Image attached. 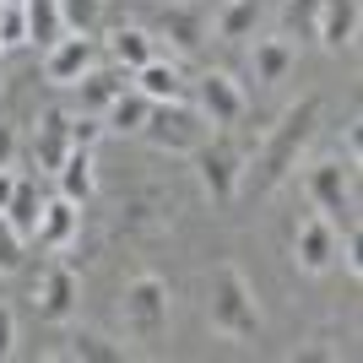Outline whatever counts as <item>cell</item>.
<instances>
[{"label": "cell", "mask_w": 363, "mask_h": 363, "mask_svg": "<svg viewBox=\"0 0 363 363\" xmlns=\"http://www.w3.org/2000/svg\"><path fill=\"white\" fill-rule=\"evenodd\" d=\"M65 358H82V363H120V347H114V342H104L98 331H76L71 347H65Z\"/></svg>", "instance_id": "cb8c5ba5"}, {"label": "cell", "mask_w": 363, "mask_h": 363, "mask_svg": "<svg viewBox=\"0 0 363 363\" xmlns=\"http://www.w3.org/2000/svg\"><path fill=\"white\" fill-rule=\"evenodd\" d=\"M196 174H201V190L212 196V206H228V201L239 196V184H244V147L228 136V130L212 136L196 152Z\"/></svg>", "instance_id": "277c9868"}, {"label": "cell", "mask_w": 363, "mask_h": 363, "mask_svg": "<svg viewBox=\"0 0 363 363\" xmlns=\"http://www.w3.org/2000/svg\"><path fill=\"white\" fill-rule=\"evenodd\" d=\"M0 44H28V16H22V6H0Z\"/></svg>", "instance_id": "4316f807"}, {"label": "cell", "mask_w": 363, "mask_h": 363, "mask_svg": "<svg viewBox=\"0 0 363 363\" xmlns=\"http://www.w3.org/2000/svg\"><path fill=\"white\" fill-rule=\"evenodd\" d=\"M201 130H206V120H201V108H190L184 98H174V104H152L147 125H141V136H147L152 147H163V152L201 147Z\"/></svg>", "instance_id": "5b68a950"}, {"label": "cell", "mask_w": 363, "mask_h": 363, "mask_svg": "<svg viewBox=\"0 0 363 363\" xmlns=\"http://www.w3.org/2000/svg\"><path fill=\"white\" fill-rule=\"evenodd\" d=\"M315 38L325 49H347L358 38V0H320L315 11Z\"/></svg>", "instance_id": "4fadbf2b"}, {"label": "cell", "mask_w": 363, "mask_h": 363, "mask_svg": "<svg viewBox=\"0 0 363 363\" xmlns=\"http://www.w3.org/2000/svg\"><path fill=\"white\" fill-rule=\"evenodd\" d=\"M22 233H16L11 223H6V212H0V277H11V272H22V260H28V250H22Z\"/></svg>", "instance_id": "484cf974"}, {"label": "cell", "mask_w": 363, "mask_h": 363, "mask_svg": "<svg viewBox=\"0 0 363 363\" xmlns=\"http://www.w3.org/2000/svg\"><path fill=\"white\" fill-rule=\"evenodd\" d=\"M108 55H114V65H125V71L136 76L141 65L157 55V38H152L147 28H114L108 33Z\"/></svg>", "instance_id": "d6986e66"}, {"label": "cell", "mask_w": 363, "mask_h": 363, "mask_svg": "<svg viewBox=\"0 0 363 363\" xmlns=\"http://www.w3.org/2000/svg\"><path fill=\"white\" fill-rule=\"evenodd\" d=\"M336 250H342V239H336V223L325 212L303 217V223L293 228V260H298V272H309V277L331 272V266H336Z\"/></svg>", "instance_id": "ba28073f"}, {"label": "cell", "mask_w": 363, "mask_h": 363, "mask_svg": "<svg viewBox=\"0 0 363 363\" xmlns=\"http://www.w3.org/2000/svg\"><path fill=\"white\" fill-rule=\"evenodd\" d=\"M22 16H28V44H60L65 38V16L60 0H22Z\"/></svg>", "instance_id": "ffe728a7"}, {"label": "cell", "mask_w": 363, "mask_h": 363, "mask_svg": "<svg viewBox=\"0 0 363 363\" xmlns=\"http://www.w3.org/2000/svg\"><path fill=\"white\" fill-rule=\"evenodd\" d=\"M65 152H71V114L65 108H44V120H38V141H33V163L55 174L65 163Z\"/></svg>", "instance_id": "7c38bea8"}, {"label": "cell", "mask_w": 363, "mask_h": 363, "mask_svg": "<svg viewBox=\"0 0 363 363\" xmlns=\"http://www.w3.org/2000/svg\"><path fill=\"white\" fill-rule=\"evenodd\" d=\"M11 190H16V174H11V163L0 168V212H6V201H11Z\"/></svg>", "instance_id": "1f68e13d"}, {"label": "cell", "mask_w": 363, "mask_h": 363, "mask_svg": "<svg viewBox=\"0 0 363 363\" xmlns=\"http://www.w3.org/2000/svg\"><path fill=\"white\" fill-rule=\"evenodd\" d=\"M76 298H82L76 272H71V266H49V272H44V288H38V298H33V303H38V315H44V320L60 325V320H71Z\"/></svg>", "instance_id": "8fae6325"}, {"label": "cell", "mask_w": 363, "mask_h": 363, "mask_svg": "<svg viewBox=\"0 0 363 363\" xmlns=\"http://www.w3.org/2000/svg\"><path fill=\"white\" fill-rule=\"evenodd\" d=\"M298 65V49H293V38H255V49H250V71H255V82H282V76Z\"/></svg>", "instance_id": "e0dca14e"}, {"label": "cell", "mask_w": 363, "mask_h": 363, "mask_svg": "<svg viewBox=\"0 0 363 363\" xmlns=\"http://www.w3.org/2000/svg\"><path fill=\"white\" fill-rule=\"evenodd\" d=\"M120 315H125V331L136 336V342H157L168 331V282L157 272H136L125 282Z\"/></svg>", "instance_id": "3957f363"}, {"label": "cell", "mask_w": 363, "mask_h": 363, "mask_svg": "<svg viewBox=\"0 0 363 363\" xmlns=\"http://www.w3.org/2000/svg\"><path fill=\"white\" fill-rule=\"evenodd\" d=\"M76 223H82V206L76 201H44V217H38V233L33 239L44 244V250H60V244L76 239Z\"/></svg>", "instance_id": "ac0fdd59"}, {"label": "cell", "mask_w": 363, "mask_h": 363, "mask_svg": "<svg viewBox=\"0 0 363 363\" xmlns=\"http://www.w3.org/2000/svg\"><path fill=\"white\" fill-rule=\"evenodd\" d=\"M92 65H98V38H92V33H65L60 44H49L44 76L55 82V87H76Z\"/></svg>", "instance_id": "9c48e42d"}, {"label": "cell", "mask_w": 363, "mask_h": 363, "mask_svg": "<svg viewBox=\"0 0 363 363\" xmlns=\"http://www.w3.org/2000/svg\"><path fill=\"white\" fill-rule=\"evenodd\" d=\"M352 174H358V168L336 163V157H320V163L303 168L309 196H315V206L331 217V223H352Z\"/></svg>", "instance_id": "8992f818"}, {"label": "cell", "mask_w": 363, "mask_h": 363, "mask_svg": "<svg viewBox=\"0 0 363 363\" xmlns=\"http://www.w3.org/2000/svg\"><path fill=\"white\" fill-rule=\"evenodd\" d=\"M260 22V0H228L223 16H217V38H228V44H244L250 33H255Z\"/></svg>", "instance_id": "603a6c76"}, {"label": "cell", "mask_w": 363, "mask_h": 363, "mask_svg": "<svg viewBox=\"0 0 363 363\" xmlns=\"http://www.w3.org/2000/svg\"><path fill=\"white\" fill-rule=\"evenodd\" d=\"M55 179H60V196L76 201V206H87L98 196V174H92V147H71L65 152V163L55 168Z\"/></svg>", "instance_id": "9a60e30c"}, {"label": "cell", "mask_w": 363, "mask_h": 363, "mask_svg": "<svg viewBox=\"0 0 363 363\" xmlns=\"http://www.w3.org/2000/svg\"><path fill=\"white\" fill-rule=\"evenodd\" d=\"M157 33H163V38L179 49V55L201 49V38H206V6H201V0H190V6H163Z\"/></svg>", "instance_id": "30bf717a"}, {"label": "cell", "mask_w": 363, "mask_h": 363, "mask_svg": "<svg viewBox=\"0 0 363 363\" xmlns=\"http://www.w3.org/2000/svg\"><path fill=\"white\" fill-rule=\"evenodd\" d=\"M0 49H6V44H0Z\"/></svg>", "instance_id": "836d02e7"}, {"label": "cell", "mask_w": 363, "mask_h": 363, "mask_svg": "<svg viewBox=\"0 0 363 363\" xmlns=\"http://www.w3.org/2000/svg\"><path fill=\"white\" fill-rule=\"evenodd\" d=\"M76 87H82V114H104V108L130 87V71H125V65H92Z\"/></svg>", "instance_id": "5bb4252c"}, {"label": "cell", "mask_w": 363, "mask_h": 363, "mask_svg": "<svg viewBox=\"0 0 363 363\" xmlns=\"http://www.w3.org/2000/svg\"><path fill=\"white\" fill-rule=\"evenodd\" d=\"M196 108H201V120H206V125H217V130H233V125L244 120L250 98H244V87H239L228 71H206V76L196 82Z\"/></svg>", "instance_id": "52a82bcc"}, {"label": "cell", "mask_w": 363, "mask_h": 363, "mask_svg": "<svg viewBox=\"0 0 363 363\" xmlns=\"http://www.w3.org/2000/svg\"><path fill=\"white\" fill-rule=\"evenodd\" d=\"M108 114V130H125V136H141V125H147V114H152V98L147 92H136V87H125L114 104L104 108Z\"/></svg>", "instance_id": "7402d4cb"}, {"label": "cell", "mask_w": 363, "mask_h": 363, "mask_svg": "<svg viewBox=\"0 0 363 363\" xmlns=\"http://www.w3.org/2000/svg\"><path fill=\"white\" fill-rule=\"evenodd\" d=\"M60 16H65V33H92L104 22V0H60Z\"/></svg>", "instance_id": "d4e9b609"}, {"label": "cell", "mask_w": 363, "mask_h": 363, "mask_svg": "<svg viewBox=\"0 0 363 363\" xmlns=\"http://www.w3.org/2000/svg\"><path fill=\"white\" fill-rule=\"evenodd\" d=\"M0 6H22V0H0Z\"/></svg>", "instance_id": "d6a6232c"}, {"label": "cell", "mask_w": 363, "mask_h": 363, "mask_svg": "<svg viewBox=\"0 0 363 363\" xmlns=\"http://www.w3.org/2000/svg\"><path fill=\"white\" fill-rule=\"evenodd\" d=\"M130 87L147 92L152 104H174V98H184V76H179V65H168L163 55H152V60L130 76Z\"/></svg>", "instance_id": "2e32d148"}, {"label": "cell", "mask_w": 363, "mask_h": 363, "mask_svg": "<svg viewBox=\"0 0 363 363\" xmlns=\"http://www.w3.org/2000/svg\"><path fill=\"white\" fill-rule=\"evenodd\" d=\"M315 11H320V0H288V6H282V16H288L293 28H309Z\"/></svg>", "instance_id": "f1b7e54d"}, {"label": "cell", "mask_w": 363, "mask_h": 363, "mask_svg": "<svg viewBox=\"0 0 363 363\" xmlns=\"http://www.w3.org/2000/svg\"><path fill=\"white\" fill-rule=\"evenodd\" d=\"M11 157H16V130H11V125H0V168L11 163Z\"/></svg>", "instance_id": "4dcf8cb0"}, {"label": "cell", "mask_w": 363, "mask_h": 363, "mask_svg": "<svg viewBox=\"0 0 363 363\" xmlns=\"http://www.w3.org/2000/svg\"><path fill=\"white\" fill-rule=\"evenodd\" d=\"M212 331L233 336V342H255V336H260L255 288L244 282L239 266H217V272H212Z\"/></svg>", "instance_id": "7a4b0ae2"}, {"label": "cell", "mask_w": 363, "mask_h": 363, "mask_svg": "<svg viewBox=\"0 0 363 363\" xmlns=\"http://www.w3.org/2000/svg\"><path fill=\"white\" fill-rule=\"evenodd\" d=\"M315 120H320V98H298V104L277 120L272 141H266L260 157H255V196L277 190V184L293 174V163H298V152H303V141H309V130H315Z\"/></svg>", "instance_id": "6da1fadb"}, {"label": "cell", "mask_w": 363, "mask_h": 363, "mask_svg": "<svg viewBox=\"0 0 363 363\" xmlns=\"http://www.w3.org/2000/svg\"><path fill=\"white\" fill-rule=\"evenodd\" d=\"M16 352V315L0 303V358H11Z\"/></svg>", "instance_id": "f546056e"}, {"label": "cell", "mask_w": 363, "mask_h": 363, "mask_svg": "<svg viewBox=\"0 0 363 363\" xmlns=\"http://www.w3.org/2000/svg\"><path fill=\"white\" fill-rule=\"evenodd\" d=\"M98 136H104V125L92 120V114H71V147H92Z\"/></svg>", "instance_id": "83f0119b"}, {"label": "cell", "mask_w": 363, "mask_h": 363, "mask_svg": "<svg viewBox=\"0 0 363 363\" xmlns=\"http://www.w3.org/2000/svg\"><path fill=\"white\" fill-rule=\"evenodd\" d=\"M38 217H44V196H38V184L16 179L11 201H6V223H11L22 239H33V233H38Z\"/></svg>", "instance_id": "44dd1931"}]
</instances>
